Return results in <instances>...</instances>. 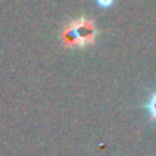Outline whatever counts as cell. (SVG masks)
Returning a JSON list of instances; mask_svg holds the SVG:
<instances>
[{
  "mask_svg": "<svg viewBox=\"0 0 156 156\" xmlns=\"http://www.w3.org/2000/svg\"><path fill=\"white\" fill-rule=\"evenodd\" d=\"M61 40L67 46H75V48H87L95 43L98 29L95 22L90 17H78L67 23L64 29L61 31Z\"/></svg>",
  "mask_w": 156,
  "mask_h": 156,
  "instance_id": "obj_1",
  "label": "cell"
},
{
  "mask_svg": "<svg viewBox=\"0 0 156 156\" xmlns=\"http://www.w3.org/2000/svg\"><path fill=\"white\" fill-rule=\"evenodd\" d=\"M141 107H142V109H145V112L148 113L150 119L156 122V90H153V92L148 95L147 101H145Z\"/></svg>",
  "mask_w": 156,
  "mask_h": 156,
  "instance_id": "obj_2",
  "label": "cell"
},
{
  "mask_svg": "<svg viewBox=\"0 0 156 156\" xmlns=\"http://www.w3.org/2000/svg\"><path fill=\"white\" fill-rule=\"evenodd\" d=\"M95 5L100 6V8H112L115 5V2L113 0H97Z\"/></svg>",
  "mask_w": 156,
  "mask_h": 156,
  "instance_id": "obj_3",
  "label": "cell"
}]
</instances>
